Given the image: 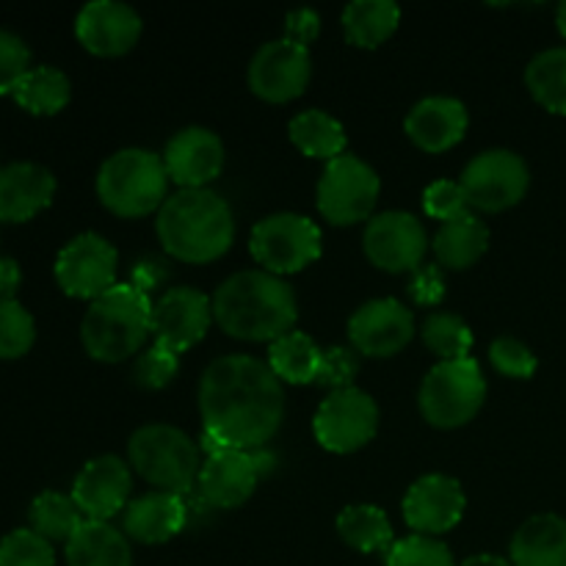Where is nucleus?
Instances as JSON below:
<instances>
[{"label": "nucleus", "mask_w": 566, "mask_h": 566, "mask_svg": "<svg viewBox=\"0 0 566 566\" xmlns=\"http://www.w3.org/2000/svg\"><path fill=\"white\" fill-rule=\"evenodd\" d=\"M359 374V357L357 352L346 346H332L324 352V363H321V374L315 385L332 387V390H348L354 387V379Z\"/></svg>", "instance_id": "obj_43"}, {"label": "nucleus", "mask_w": 566, "mask_h": 566, "mask_svg": "<svg viewBox=\"0 0 566 566\" xmlns=\"http://www.w3.org/2000/svg\"><path fill=\"white\" fill-rule=\"evenodd\" d=\"M213 324V298L197 287H171L153 304L155 343L175 354L188 352L208 335Z\"/></svg>", "instance_id": "obj_15"}, {"label": "nucleus", "mask_w": 566, "mask_h": 566, "mask_svg": "<svg viewBox=\"0 0 566 566\" xmlns=\"http://www.w3.org/2000/svg\"><path fill=\"white\" fill-rule=\"evenodd\" d=\"M296 318L291 285L269 271L232 274L213 296V321L235 340L274 343L291 335Z\"/></svg>", "instance_id": "obj_2"}, {"label": "nucleus", "mask_w": 566, "mask_h": 566, "mask_svg": "<svg viewBox=\"0 0 566 566\" xmlns=\"http://www.w3.org/2000/svg\"><path fill=\"white\" fill-rule=\"evenodd\" d=\"M310 75H313L310 48L291 39H276L254 53L249 64V88L265 103H291L302 97Z\"/></svg>", "instance_id": "obj_14"}, {"label": "nucleus", "mask_w": 566, "mask_h": 566, "mask_svg": "<svg viewBox=\"0 0 566 566\" xmlns=\"http://www.w3.org/2000/svg\"><path fill=\"white\" fill-rule=\"evenodd\" d=\"M291 133V142L296 144L298 153H304L307 158L318 160H335L340 155H346V130L337 119H332L329 114L318 108L302 111L291 119L287 125Z\"/></svg>", "instance_id": "obj_30"}, {"label": "nucleus", "mask_w": 566, "mask_h": 566, "mask_svg": "<svg viewBox=\"0 0 566 566\" xmlns=\"http://www.w3.org/2000/svg\"><path fill=\"white\" fill-rule=\"evenodd\" d=\"M164 280H166L164 263H160V260H144V263H138V269L133 271L130 285H136L142 293H149L155 291Z\"/></svg>", "instance_id": "obj_46"}, {"label": "nucleus", "mask_w": 566, "mask_h": 566, "mask_svg": "<svg viewBox=\"0 0 566 566\" xmlns=\"http://www.w3.org/2000/svg\"><path fill=\"white\" fill-rule=\"evenodd\" d=\"M459 182L468 193L470 208L484 210V213H503L523 202L531 186V171L512 149H486L464 166Z\"/></svg>", "instance_id": "obj_10"}, {"label": "nucleus", "mask_w": 566, "mask_h": 566, "mask_svg": "<svg viewBox=\"0 0 566 566\" xmlns=\"http://www.w3.org/2000/svg\"><path fill=\"white\" fill-rule=\"evenodd\" d=\"M55 177L44 166L17 160L0 169V221H28L53 202Z\"/></svg>", "instance_id": "obj_24"}, {"label": "nucleus", "mask_w": 566, "mask_h": 566, "mask_svg": "<svg viewBox=\"0 0 566 566\" xmlns=\"http://www.w3.org/2000/svg\"><path fill=\"white\" fill-rule=\"evenodd\" d=\"M431 247H434L437 263L451 271H462L484 258L486 247H490V230L479 216L468 213L462 219L446 221L437 230Z\"/></svg>", "instance_id": "obj_27"}, {"label": "nucleus", "mask_w": 566, "mask_h": 566, "mask_svg": "<svg viewBox=\"0 0 566 566\" xmlns=\"http://www.w3.org/2000/svg\"><path fill=\"white\" fill-rule=\"evenodd\" d=\"M324 363V348L304 332L293 329L269 348V368L285 385H315Z\"/></svg>", "instance_id": "obj_29"}, {"label": "nucleus", "mask_w": 566, "mask_h": 566, "mask_svg": "<svg viewBox=\"0 0 566 566\" xmlns=\"http://www.w3.org/2000/svg\"><path fill=\"white\" fill-rule=\"evenodd\" d=\"M423 210H426V216L442 221V224H446V221L468 216L470 202H468V193H464L462 182H453V180L431 182V186L423 191Z\"/></svg>", "instance_id": "obj_41"}, {"label": "nucleus", "mask_w": 566, "mask_h": 566, "mask_svg": "<svg viewBox=\"0 0 566 566\" xmlns=\"http://www.w3.org/2000/svg\"><path fill=\"white\" fill-rule=\"evenodd\" d=\"M409 296L415 304H423V307H434L446 298V280H442L440 265H423L412 274L409 282Z\"/></svg>", "instance_id": "obj_44"}, {"label": "nucleus", "mask_w": 566, "mask_h": 566, "mask_svg": "<svg viewBox=\"0 0 566 566\" xmlns=\"http://www.w3.org/2000/svg\"><path fill=\"white\" fill-rule=\"evenodd\" d=\"M22 274L14 258H0V298H14Z\"/></svg>", "instance_id": "obj_47"}, {"label": "nucleus", "mask_w": 566, "mask_h": 566, "mask_svg": "<svg viewBox=\"0 0 566 566\" xmlns=\"http://www.w3.org/2000/svg\"><path fill=\"white\" fill-rule=\"evenodd\" d=\"M153 335V302L130 282H116L88 304L81 324L83 348L99 363H125Z\"/></svg>", "instance_id": "obj_4"}, {"label": "nucleus", "mask_w": 566, "mask_h": 566, "mask_svg": "<svg viewBox=\"0 0 566 566\" xmlns=\"http://www.w3.org/2000/svg\"><path fill=\"white\" fill-rule=\"evenodd\" d=\"M249 252L263 265V271L285 276L315 263L324 252V238L307 216L274 213L254 224Z\"/></svg>", "instance_id": "obj_8"}, {"label": "nucleus", "mask_w": 566, "mask_h": 566, "mask_svg": "<svg viewBox=\"0 0 566 566\" xmlns=\"http://www.w3.org/2000/svg\"><path fill=\"white\" fill-rule=\"evenodd\" d=\"M525 83L542 108L566 116V48H551L536 55L525 70Z\"/></svg>", "instance_id": "obj_33"}, {"label": "nucleus", "mask_w": 566, "mask_h": 566, "mask_svg": "<svg viewBox=\"0 0 566 566\" xmlns=\"http://www.w3.org/2000/svg\"><path fill=\"white\" fill-rule=\"evenodd\" d=\"M66 566H133L130 542L114 525L86 520L66 542Z\"/></svg>", "instance_id": "obj_26"}, {"label": "nucleus", "mask_w": 566, "mask_h": 566, "mask_svg": "<svg viewBox=\"0 0 566 566\" xmlns=\"http://www.w3.org/2000/svg\"><path fill=\"white\" fill-rule=\"evenodd\" d=\"M164 158L149 149H119L111 155L97 175V197L122 219H142L164 208L169 191Z\"/></svg>", "instance_id": "obj_5"}, {"label": "nucleus", "mask_w": 566, "mask_h": 566, "mask_svg": "<svg viewBox=\"0 0 566 566\" xmlns=\"http://www.w3.org/2000/svg\"><path fill=\"white\" fill-rule=\"evenodd\" d=\"M75 33L88 53L116 59L136 48L138 36H142V17L127 3L94 0V3L83 6L77 14Z\"/></svg>", "instance_id": "obj_21"}, {"label": "nucleus", "mask_w": 566, "mask_h": 566, "mask_svg": "<svg viewBox=\"0 0 566 566\" xmlns=\"http://www.w3.org/2000/svg\"><path fill=\"white\" fill-rule=\"evenodd\" d=\"M318 33H321V17L315 14L313 9H296V11H291V14H287L285 39H291V42L310 48V44L318 39Z\"/></svg>", "instance_id": "obj_45"}, {"label": "nucleus", "mask_w": 566, "mask_h": 566, "mask_svg": "<svg viewBox=\"0 0 566 566\" xmlns=\"http://www.w3.org/2000/svg\"><path fill=\"white\" fill-rule=\"evenodd\" d=\"M133 475L119 457H97L86 462L72 484V501L94 523H108L130 503Z\"/></svg>", "instance_id": "obj_18"}, {"label": "nucleus", "mask_w": 566, "mask_h": 566, "mask_svg": "<svg viewBox=\"0 0 566 566\" xmlns=\"http://www.w3.org/2000/svg\"><path fill=\"white\" fill-rule=\"evenodd\" d=\"M470 125L468 108L462 99L453 97H426L409 111L407 122V136L423 153H446V149L457 147L464 138Z\"/></svg>", "instance_id": "obj_22"}, {"label": "nucleus", "mask_w": 566, "mask_h": 566, "mask_svg": "<svg viewBox=\"0 0 566 566\" xmlns=\"http://www.w3.org/2000/svg\"><path fill=\"white\" fill-rule=\"evenodd\" d=\"M464 497L462 484L451 475L431 473L415 481L403 495V520L418 536H440L457 528L464 517Z\"/></svg>", "instance_id": "obj_16"}, {"label": "nucleus", "mask_w": 566, "mask_h": 566, "mask_svg": "<svg viewBox=\"0 0 566 566\" xmlns=\"http://www.w3.org/2000/svg\"><path fill=\"white\" fill-rule=\"evenodd\" d=\"M160 158L166 175L180 186V191L208 188L224 169V144L208 127H186L166 144Z\"/></svg>", "instance_id": "obj_20"}, {"label": "nucleus", "mask_w": 566, "mask_h": 566, "mask_svg": "<svg viewBox=\"0 0 566 566\" xmlns=\"http://www.w3.org/2000/svg\"><path fill=\"white\" fill-rule=\"evenodd\" d=\"M348 337L354 352L365 357H392L412 343L415 315L396 298H376L352 315Z\"/></svg>", "instance_id": "obj_17"}, {"label": "nucleus", "mask_w": 566, "mask_h": 566, "mask_svg": "<svg viewBox=\"0 0 566 566\" xmlns=\"http://www.w3.org/2000/svg\"><path fill=\"white\" fill-rule=\"evenodd\" d=\"M180 370V354H175L171 348L153 343L149 348H144L136 357L133 365V381L144 390H164L171 379Z\"/></svg>", "instance_id": "obj_39"}, {"label": "nucleus", "mask_w": 566, "mask_h": 566, "mask_svg": "<svg viewBox=\"0 0 566 566\" xmlns=\"http://www.w3.org/2000/svg\"><path fill=\"white\" fill-rule=\"evenodd\" d=\"M70 77L61 70H55V66L42 64L31 66V72L17 83L11 97L17 99V105L31 111V114L50 116L59 114V111L70 103Z\"/></svg>", "instance_id": "obj_32"}, {"label": "nucleus", "mask_w": 566, "mask_h": 566, "mask_svg": "<svg viewBox=\"0 0 566 566\" xmlns=\"http://www.w3.org/2000/svg\"><path fill=\"white\" fill-rule=\"evenodd\" d=\"M379 429V407L359 387L337 390L318 407L313 434L332 453H354L368 446Z\"/></svg>", "instance_id": "obj_11"}, {"label": "nucleus", "mask_w": 566, "mask_h": 566, "mask_svg": "<svg viewBox=\"0 0 566 566\" xmlns=\"http://www.w3.org/2000/svg\"><path fill=\"white\" fill-rule=\"evenodd\" d=\"M31 72V50L17 33L0 28V94H11Z\"/></svg>", "instance_id": "obj_42"}, {"label": "nucleus", "mask_w": 566, "mask_h": 566, "mask_svg": "<svg viewBox=\"0 0 566 566\" xmlns=\"http://www.w3.org/2000/svg\"><path fill=\"white\" fill-rule=\"evenodd\" d=\"M116 265H119L116 249L97 232H83L59 252L55 280L66 296L94 302L116 285Z\"/></svg>", "instance_id": "obj_12"}, {"label": "nucleus", "mask_w": 566, "mask_h": 566, "mask_svg": "<svg viewBox=\"0 0 566 566\" xmlns=\"http://www.w3.org/2000/svg\"><path fill=\"white\" fill-rule=\"evenodd\" d=\"M337 534L359 553H387L392 547L390 520L379 506H370V503L343 509L337 517Z\"/></svg>", "instance_id": "obj_31"}, {"label": "nucleus", "mask_w": 566, "mask_h": 566, "mask_svg": "<svg viewBox=\"0 0 566 566\" xmlns=\"http://www.w3.org/2000/svg\"><path fill=\"white\" fill-rule=\"evenodd\" d=\"M202 446L199 451H260L285 418V390L269 363L230 354L208 365L199 381Z\"/></svg>", "instance_id": "obj_1"}, {"label": "nucleus", "mask_w": 566, "mask_h": 566, "mask_svg": "<svg viewBox=\"0 0 566 566\" xmlns=\"http://www.w3.org/2000/svg\"><path fill=\"white\" fill-rule=\"evenodd\" d=\"M385 566H457L448 545L434 536H407L392 542Z\"/></svg>", "instance_id": "obj_38"}, {"label": "nucleus", "mask_w": 566, "mask_h": 566, "mask_svg": "<svg viewBox=\"0 0 566 566\" xmlns=\"http://www.w3.org/2000/svg\"><path fill=\"white\" fill-rule=\"evenodd\" d=\"M426 346L440 357V363H457V359H470L473 348V332L459 315L453 313H431L420 329Z\"/></svg>", "instance_id": "obj_35"}, {"label": "nucleus", "mask_w": 566, "mask_h": 566, "mask_svg": "<svg viewBox=\"0 0 566 566\" xmlns=\"http://www.w3.org/2000/svg\"><path fill=\"white\" fill-rule=\"evenodd\" d=\"M133 470L158 492L182 495L197 486L202 470V451L186 431L166 423L142 426L127 442Z\"/></svg>", "instance_id": "obj_6"}, {"label": "nucleus", "mask_w": 566, "mask_h": 566, "mask_svg": "<svg viewBox=\"0 0 566 566\" xmlns=\"http://www.w3.org/2000/svg\"><path fill=\"white\" fill-rule=\"evenodd\" d=\"M363 247L376 269L387 274H415L429 252V235L412 213L390 210L368 221Z\"/></svg>", "instance_id": "obj_13"}, {"label": "nucleus", "mask_w": 566, "mask_h": 566, "mask_svg": "<svg viewBox=\"0 0 566 566\" xmlns=\"http://www.w3.org/2000/svg\"><path fill=\"white\" fill-rule=\"evenodd\" d=\"M28 517H31V531H36L48 542H64V545L86 523V517L75 506L72 495H61V492L53 490L33 497L31 509H28Z\"/></svg>", "instance_id": "obj_34"}, {"label": "nucleus", "mask_w": 566, "mask_h": 566, "mask_svg": "<svg viewBox=\"0 0 566 566\" xmlns=\"http://www.w3.org/2000/svg\"><path fill=\"white\" fill-rule=\"evenodd\" d=\"M258 481L260 468L252 451L219 448L202 462L197 490L210 509H238L252 497Z\"/></svg>", "instance_id": "obj_19"}, {"label": "nucleus", "mask_w": 566, "mask_h": 566, "mask_svg": "<svg viewBox=\"0 0 566 566\" xmlns=\"http://www.w3.org/2000/svg\"><path fill=\"white\" fill-rule=\"evenodd\" d=\"M462 566H514L509 558L503 556H492V553H479V556L464 558Z\"/></svg>", "instance_id": "obj_48"}, {"label": "nucleus", "mask_w": 566, "mask_h": 566, "mask_svg": "<svg viewBox=\"0 0 566 566\" xmlns=\"http://www.w3.org/2000/svg\"><path fill=\"white\" fill-rule=\"evenodd\" d=\"M381 182L379 175L370 169L357 155H340L329 160L318 180V202L321 216L335 227L357 224L370 219L376 202H379Z\"/></svg>", "instance_id": "obj_9"}, {"label": "nucleus", "mask_w": 566, "mask_h": 566, "mask_svg": "<svg viewBox=\"0 0 566 566\" xmlns=\"http://www.w3.org/2000/svg\"><path fill=\"white\" fill-rule=\"evenodd\" d=\"M0 566H55L53 542L31 528H17L0 539Z\"/></svg>", "instance_id": "obj_37"}, {"label": "nucleus", "mask_w": 566, "mask_h": 566, "mask_svg": "<svg viewBox=\"0 0 566 566\" xmlns=\"http://www.w3.org/2000/svg\"><path fill=\"white\" fill-rule=\"evenodd\" d=\"M160 247L180 263H213L230 252L235 241V221L224 199L210 188L177 191L158 210Z\"/></svg>", "instance_id": "obj_3"}, {"label": "nucleus", "mask_w": 566, "mask_h": 566, "mask_svg": "<svg viewBox=\"0 0 566 566\" xmlns=\"http://www.w3.org/2000/svg\"><path fill=\"white\" fill-rule=\"evenodd\" d=\"M188 523V506L182 495L171 492H149L127 503L122 512V534L142 545H164L180 534Z\"/></svg>", "instance_id": "obj_23"}, {"label": "nucleus", "mask_w": 566, "mask_h": 566, "mask_svg": "<svg viewBox=\"0 0 566 566\" xmlns=\"http://www.w3.org/2000/svg\"><path fill=\"white\" fill-rule=\"evenodd\" d=\"M401 9L392 0H354L343 9V33L348 44L374 50L396 33Z\"/></svg>", "instance_id": "obj_28"}, {"label": "nucleus", "mask_w": 566, "mask_h": 566, "mask_svg": "<svg viewBox=\"0 0 566 566\" xmlns=\"http://www.w3.org/2000/svg\"><path fill=\"white\" fill-rule=\"evenodd\" d=\"M33 340H36L33 315L17 298H0V359L22 357Z\"/></svg>", "instance_id": "obj_36"}, {"label": "nucleus", "mask_w": 566, "mask_h": 566, "mask_svg": "<svg viewBox=\"0 0 566 566\" xmlns=\"http://www.w3.org/2000/svg\"><path fill=\"white\" fill-rule=\"evenodd\" d=\"M486 401V381L475 359L437 363L420 385V412L434 429H459Z\"/></svg>", "instance_id": "obj_7"}, {"label": "nucleus", "mask_w": 566, "mask_h": 566, "mask_svg": "<svg viewBox=\"0 0 566 566\" xmlns=\"http://www.w3.org/2000/svg\"><path fill=\"white\" fill-rule=\"evenodd\" d=\"M490 363L497 374L509 379H531L539 368L536 354L517 337H497L490 346Z\"/></svg>", "instance_id": "obj_40"}, {"label": "nucleus", "mask_w": 566, "mask_h": 566, "mask_svg": "<svg viewBox=\"0 0 566 566\" xmlns=\"http://www.w3.org/2000/svg\"><path fill=\"white\" fill-rule=\"evenodd\" d=\"M509 553L514 566H566V520L558 514H536L525 520Z\"/></svg>", "instance_id": "obj_25"}, {"label": "nucleus", "mask_w": 566, "mask_h": 566, "mask_svg": "<svg viewBox=\"0 0 566 566\" xmlns=\"http://www.w3.org/2000/svg\"><path fill=\"white\" fill-rule=\"evenodd\" d=\"M556 25H558V33L566 39V0L556 9Z\"/></svg>", "instance_id": "obj_49"}]
</instances>
